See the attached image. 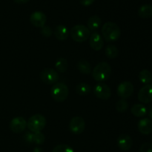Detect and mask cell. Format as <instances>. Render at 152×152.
Listing matches in <instances>:
<instances>
[{
	"instance_id": "cell-5",
	"label": "cell",
	"mask_w": 152,
	"mask_h": 152,
	"mask_svg": "<svg viewBox=\"0 0 152 152\" xmlns=\"http://www.w3.org/2000/svg\"><path fill=\"white\" fill-rule=\"evenodd\" d=\"M46 123L47 121L45 117L42 114H37L30 117L28 121L27 122V127L31 131V132L35 133L43 130L45 127Z\"/></svg>"
},
{
	"instance_id": "cell-3",
	"label": "cell",
	"mask_w": 152,
	"mask_h": 152,
	"mask_svg": "<svg viewBox=\"0 0 152 152\" xmlns=\"http://www.w3.org/2000/svg\"><path fill=\"white\" fill-rule=\"evenodd\" d=\"M69 94V89L68 86L63 83H56L52 86L50 89V95L53 100L58 102L65 101Z\"/></svg>"
},
{
	"instance_id": "cell-8",
	"label": "cell",
	"mask_w": 152,
	"mask_h": 152,
	"mask_svg": "<svg viewBox=\"0 0 152 152\" xmlns=\"http://www.w3.org/2000/svg\"><path fill=\"white\" fill-rule=\"evenodd\" d=\"M117 94L122 99L130 97L134 93V86L131 82L124 81L120 83L117 87Z\"/></svg>"
},
{
	"instance_id": "cell-7",
	"label": "cell",
	"mask_w": 152,
	"mask_h": 152,
	"mask_svg": "<svg viewBox=\"0 0 152 152\" xmlns=\"http://www.w3.org/2000/svg\"><path fill=\"white\" fill-rule=\"evenodd\" d=\"M94 94L98 99L106 100L111 96V91L109 86L104 83H99L94 88Z\"/></svg>"
},
{
	"instance_id": "cell-19",
	"label": "cell",
	"mask_w": 152,
	"mask_h": 152,
	"mask_svg": "<svg viewBox=\"0 0 152 152\" xmlns=\"http://www.w3.org/2000/svg\"><path fill=\"white\" fill-rule=\"evenodd\" d=\"M77 68L78 71L83 74H89L91 72V66L90 63L86 59H80L77 62Z\"/></svg>"
},
{
	"instance_id": "cell-21",
	"label": "cell",
	"mask_w": 152,
	"mask_h": 152,
	"mask_svg": "<svg viewBox=\"0 0 152 152\" xmlns=\"http://www.w3.org/2000/svg\"><path fill=\"white\" fill-rule=\"evenodd\" d=\"M91 91V87L90 85L86 83H80L76 86V92L80 96L88 95Z\"/></svg>"
},
{
	"instance_id": "cell-4",
	"label": "cell",
	"mask_w": 152,
	"mask_h": 152,
	"mask_svg": "<svg viewBox=\"0 0 152 152\" xmlns=\"http://www.w3.org/2000/svg\"><path fill=\"white\" fill-rule=\"evenodd\" d=\"M90 30L83 25H75L70 31V36L77 42H86L90 37Z\"/></svg>"
},
{
	"instance_id": "cell-29",
	"label": "cell",
	"mask_w": 152,
	"mask_h": 152,
	"mask_svg": "<svg viewBox=\"0 0 152 152\" xmlns=\"http://www.w3.org/2000/svg\"><path fill=\"white\" fill-rule=\"evenodd\" d=\"M140 152H152V143L145 142L140 148Z\"/></svg>"
},
{
	"instance_id": "cell-1",
	"label": "cell",
	"mask_w": 152,
	"mask_h": 152,
	"mask_svg": "<svg viewBox=\"0 0 152 152\" xmlns=\"http://www.w3.org/2000/svg\"><path fill=\"white\" fill-rule=\"evenodd\" d=\"M91 71L94 80L99 83H103L110 78L112 69L108 62H102L98 63Z\"/></svg>"
},
{
	"instance_id": "cell-11",
	"label": "cell",
	"mask_w": 152,
	"mask_h": 152,
	"mask_svg": "<svg viewBox=\"0 0 152 152\" xmlns=\"http://www.w3.org/2000/svg\"><path fill=\"white\" fill-rule=\"evenodd\" d=\"M138 99L144 104H148L152 102V85L147 84L141 88L138 93Z\"/></svg>"
},
{
	"instance_id": "cell-6",
	"label": "cell",
	"mask_w": 152,
	"mask_h": 152,
	"mask_svg": "<svg viewBox=\"0 0 152 152\" xmlns=\"http://www.w3.org/2000/svg\"><path fill=\"white\" fill-rule=\"evenodd\" d=\"M40 80L48 85H54L58 83L59 75L58 72L52 68H45L39 74Z\"/></svg>"
},
{
	"instance_id": "cell-12",
	"label": "cell",
	"mask_w": 152,
	"mask_h": 152,
	"mask_svg": "<svg viewBox=\"0 0 152 152\" xmlns=\"http://www.w3.org/2000/svg\"><path fill=\"white\" fill-rule=\"evenodd\" d=\"M47 17L46 15L42 11H35L31 13L30 16V22L34 26L37 28H42L45 25Z\"/></svg>"
},
{
	"instance_id": "cell-25",
	"label": "cell",
	"mask_w": 152,
	"mask_h": 152,
	"mask_svg": "<svg viewBox=\"0 0 152 152\" xmlns=\"http://www.w3.org/2000/svg\"><path fill=\"white\" fill-rule=\"evenodd\" d=\"M45 141V137L41 132L33 133V142L37 145H42Z\"/></svg>"
},
{
	"instance_id": "cell-13",
	"label": "cell",
	"mask_w": 152,
	"mask_h": 152,
	"mask_svg": "<svg viewBox=\"0 0 152 152\" xmlns=\"http://www.w3.org/2000/svg\"><path fill=\"white\" fill-rule=\"evenodd\" d=\"M89 45L93 50L98 51L104 47V40L97 32H93L89 37Z\"/></svg>"
},
{
	"instance_id": "cell-24",
	"label": "cell",
	"mask_w": 152,
	"mask_h": 152,
	"mask_svg": "<svg viewBox=\"0 0 152 152\" xmlns=\"http://www.w3.org/2000/svg\"><path fill=\"white\" fill-rule=\"evenodd\" d=\"M55 67H56L57 72L64 73L68 70V62L65 58H59L55 63Z\"/></svg>"
},
{
	"instance_id": "cell-34",
	"label": "cell",
	"mask_w": 152,
	"mask_h": 152,
	"mask_svg": "<svg viewBox=\"0 0 152 152\" xmlns=\"http://www.w3.org/2000/svg\"><path fill=\"white\" fill-rule=\"evenodd\" d=\"M148 115H149L150 118L152 119V106L150 107L149 110H148Z\"/></svg>"
},
{
	"instance_id": "cell-28",
	"label": "cell",
	"mask_w": 152,
	"mask_h": 152,
	"mask_svg": "<svg viewBox=\"0 0 152 152\" xmlns=\"http://www.w3.org/2000/svg\"><path fill=\"white\" fill-rule=\"evenodd\" d=\"M40 34L44 37H50L53 34V31H52L50 27L48 26V25H45L40 29Z\"/></svg>"
},
{
	"instance_id": "cell-14",
	"label": "cell",
	"mask_w": 152,
	"mask_h": 152,
	"mask_svg": "<svg viewBox=\"0 0 152 152\" xmlns=\"http://www.w3.org/2000/svg\"><path fill=\"white\" fill-rule=\"evenodd\" d=\"M117 145L121 149L122 151H129L132 148V145H133V141H132V137L129 134H123L120 135L117 138Z\"/></svg>"
},
{
	"instance_id": "cell-10",
	"label": "cell",
	"mask_w": 152,
	"mask_h": 152,
	"mask_svg": "<svg viewBox=\"0 0 152 152\" xmlns=\"http://www.w3.org/2000/svg\"><path fill=\"white\" fill-rule=\"evenodd\" d=\"M10 129L13 133H22L27 128V121L24 117H14L10 122L9 125Z\"/></svg>"
},
{
	"instance_id": "cell-22",
	"label": "cell",
	"mask_w": 152,
	"mask_h": 152,
	"mask_svg": "<svg viewBox=\"0 0 152 152\" xmlns=\"http://www.w3.org/2000/svg\"><path fill=\"white\" fill-rule=\"evenodd\" d=\"M105 54L108 59H114L118 56L119 50L114 45H108L105 49Z\"/></svg>"
},
{
	"instance_id": "cell-20",
	"label": "cell",
	"mask_w": 152,
	"mask_h": 152,
	"mask_svg": "<svg viewBox=\"0 0 152 152\" xmlns=\"http://www.w3.org/2000/svg\"><path fill=\"white\" fill-rule=\"evenodd\" d=\"M138 15L142 19H148L152 16V5L151 4H143L140 7L138 10Z\"/></svg>"
},
{
	"instance_id": "cell-33",
	"label": "cell",
	"mask_w": 152,
	"mask_h": 152,
	"mask_svg": "<svg viewBox=\"0 0 152 152\" xmlns=\"http://www.w3.org/2000/svg\"><path fill=\"white\" fill-rule=\"evenodd\" d=\"M33 152H43L42 148H40V147H36L34 148V149L33 150Z\"/></svg>"
},
{
	"instance_id": "cell-27",
	"label": "cell",
	"mask_w": 152,
	"mask_h": 152,
	"mask_svg": "<svg viewBox=\"0 0 152 152\" xmlns=\"http://www.w3.org/2000/svg\"><path fill=\"white\" fill-rule=\"evenodd\" d=\"M52 152H74V151L70 145L66 144H60L54 147Z\"/></svg>"
},
{
	"instance_id": "cell-2",
	"label": "cell",
	"mask_w": 152,
	"mask_h": 152,
	"mask_svg": "<svg viewBox=\"0 0 152 152\" xmlns=\"http://www.w3.org/2000/svg\"><path fill=\"white\" fill-rule=\"evenodd\" d=\"M102 34L106 42H115L120 37L121 30L116 23L108 22L102 25Z\"/></svg>"
},
{
	"instance_id": "cell-17",
	"label": "cell",
	"mask_w": 152,
	"mask_h": 152,
	"mask_svg": "<svg viewBox=\"0 0 152 152\" xmlns=\"http://www.w3.org/2000/svg\"><path fill=\"white\" fill-rule=\"evenodd\" d=\"M101 22H102V20H101V18L99 16H96V15L91 16L88 18L87 21V28L90 31H95L99 29L101 25Z\"/></svg>"
},
{
	"instance_id": "cell-30",
	"label": "cell",
	"mask_w": 152,
	"mask_h": 152,
	"mask_svg": "<svg viewBox=\"0 0 152 152\" xmlns=\"http://www.w3.org/2000/svg\"><path fill=\"white\" fill-rule=\"evenodd\" d=\"M24 140L27 142V143H32L33 142V133L32 132H27L25 135H24Z\"/></svg>"
},
{
	"instance_id": "cell-26",
	"label": "cell",
	"mask_w": 152,
	"mask_h": 152,
	"mask_svg": "<svg viewBox=\"0 0 152 152\" xmlns=\"http://www.w3.org/2000/svg\"><path fill=\"white\" fill-rule=\"evenodd\" d=\"M129 108V103L126 99H120L116 104V110L120 113H124Z\"/></svg>"
},
{
	"instance_id": "cell-9",
	"label": "cell",
	"mask_w": 152,
	"mask_h": 152,
	"mask_svg": "<svg viewBox=\"0 0 152 152\" xmlns=\"http://www.w3.org/2000/svg\"><path fill=\"white\" fill-rule=\"evenodd\" d=\"M86 129V123L81 117H74L69 123V129L74 134H80Z\"/></svg>"
},
{
	"instance_id": "cell-35",
	"label": "cell",
	"mask_w": 152,
	"mask_h": 152,
	"mask_svg": "<svg viewBox=\"0 0 152 152\" xmlns=\"http://www.w3.org/2000/svg\"></svg>"
},
{
	"instance_id": "cell-15",
	"label": "cell",
	"mask_w": 152,
	"mask_h": 152,
	"mask_svg": "<svg viewBox=\"0 0 152 152\" xmlns=\"http://www.w3.org/2000/svg\"><path fill=\"white\" fill-rule=\"evenodd\" d=\"M138 130L141 134L145 135L149 134L152 132V121L150 119H141L138 123Z\"/></svg>"
},
{
	"instance_id": "cell-31",
	"label": "cell",
	"mask_w": 152,
	"mask_h": 152,
	"mask_svg": "<svg viewBox=\"0 0 152 152\" xmlns=\"http://www.w3.org/2000/svg\"><path fill=\"white\" fill-rule=\"evenodd\" d=\"M95 0H80V3L83 4V6H89L94 3Z\"/></svg>"
},
{
	"instance_id": "cell-16",
	"label": "cell",
	"mask_w": 152,
	"mask_h": 152,
	"mask_svg": "<svg viewBox=\"0 0 152 152\" xmlns=\"http://www.w3.org/2000/svg\"><path fill=\"white\" fill-rule=\"evenodd\" d=\"M54 36L59 41H65L68 38L70 35V31H68V28L65 25H59L55 28Z\"/></svg>"
},
{
	"instance_id": "cell-32",
	"label": "cell",
	"mask_w": 152,
	"mask_h": 152,
	"mask_svg": "<svg viewBox=\"0 0 152 152\" xmlns=\"http://www.w3.org/2000/svg\"><path fill=\"white\" fill-rule=\"evenodd\" d=\"M30 0H14V1L17 4H26Z\"/></svg>"
},
{
	"instance_id": "cell-18",
	"label": "cell",
	"mask_w": 152,
	"mask_h": 152,
	"mask_svg": "<svg viewBox=\"0 0 152 152\" xmlns=\"http://www.w3.org/2000/svg\"><path fill=\"white\" fill-rule=\"evenodd\" d=\"M131 112L137 117H142L147 114V108L142 104H135L131 108Z\"/></svg>"
},
{
	"instance_id": "cell-23",
	"label": "cell",
	"mask_w": 152,
	"mask_h": 152,
	"mask_svg": "<svg viewBox=\"0 0 152 152\" xmlns=\"http://www.w3.org/2000/svg\"><path fill=\"white\" fill-rule=\"evenodd\" d=\"M138 77H139L140 81L145 85L149 84L152 80L151 73L147 69H144L142 70V71H141L140 72Z\"/></svg>"
}]
</instances>
